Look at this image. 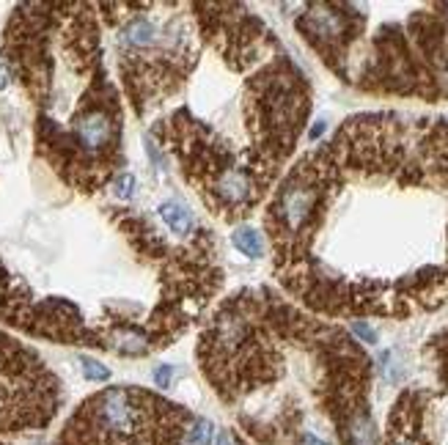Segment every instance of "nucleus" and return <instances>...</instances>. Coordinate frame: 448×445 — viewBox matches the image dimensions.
Segmentation results:
<instances>
[{
	"label": "nucleus",
	"instance_id": "nucleus-5",
	"mask_svg": "<svg viewBox=\"0 0 448 445\" xmlns=\"http://www.w3.org/2000/svg\"><path fill=\"white\" fill-rule=\"evenodd\" d=\"M157 25H154V20H149V17H135V20H129L127 25H124V31H121V41L127 44V47H135V50H146V47H154L157 44Z\"/></svg>",
	"mask_w": 448,
	"mask_h": 445
},
{
	"label": "nucleus",
	"instance_id": "nucleus-6",
	"mask_svg": "<svg viewBox=\"0 0 448 445\" xmlns=\"http://www.w3.org/2000/svg\"><path fill=\"white\" fill-rule=\"evenodd\" d=\"M160 215L162 220L168 222V228L173 231V234H179V237H185V234H190L192 228V212L182 204V201H165L160 206Z\"/></svg>",
	"mask_w": 448,
	"mask_h": 445
},
{
	"label": "nucleus",
	"instance_id": "nucleus-2",
	"mask_svg": "<svg viewBox=\"0 0 448 445\" xmlns=\"http://www.w3.org/2000/svg\"><path fill=\"white\" fill-rule=\"evenodd\" d=\"M116 135L119 129L105 110H86L74 119V138L86 154H99L107 146H116Z\"/></svg>",
	"mask_w": 448,
	"mask_h": 445
},
{
	"label": "nucleus",
	"instance_id": "nucleus-10",
	"mask_svg": "<svg viewBox=\"0 0 448 445\" xmlns=\"http://www.w3.org/2000/svg\"><path fill=\"white\" fill-rule=\"evenodd\" d=\"M113 190H116L119 198L129 201V198H132V190H135V176H132V173H121V176H116Z\"/></svg>",
	"mask_w": 448,
	"mask_h": 445
},
{
	"label": "nucleus",
	"instance_id": "nucleus-19",
	"mask_svg": "<svg viewBox=\"0 0 448 445\" xmlns=\"http://www.w3.org/2000/svg\"><path fill=\"white\" fill-rule=\"evenodd\" d=\"M0 445H8V443H0Z\"/></svg>",
	"mask_w": 448,
	"mask_h": 445
},
{
	"label": "nucleus",
	"instance_id": "nucleus-9",
	"mask_svg": "<svg viewBox=\"0 0 448 445\" xmlns=\"http://www.w3.org/2000/svg\"><path fill=\"white\" fill-rule=\"evenodd\" d=\"M80 363H83V374H86V380L91 382H105L110 377V371L99 363V360H91V357H80Z\"/></svg>",
	"mask_w": 448,
	"mask_h": 445
},
{
	"label": "nucleus",
	"instance_id": "nucleus-14",
	"mask_svg": "<svg viewBox=\"0 0 448 445\" xmlns=\"http://www.w3.org/2000/svg\"><path fill=\"white\" fill-rule=\"evenodd\" d=\"M388 445H418V443H416V440H410L407 434H402V432H396V434L390 437V443H388Z\"/></svg>",
	"mask_w": 448,
	"mask_h": 445
},
{
	"label": "nucleus",
	"instance_id": "nucleus-4",
	"mask_svg": "<svg viewBox=\"0 0 448 445\" xmlns=\"http://www.w3.org/2000/svg\"><path fill=\"white\" fill-rule=\"evenodd\" d=\"M212 190L225 204H242L251 195V179L242 168H225L223 173L212 182Z\"/></svg>",
	"mask_w": 448,
	"mask_h": 445
},
{
	"label": "nucleus",
	"instance_id": "nucleus-18",
	"mask_svg": "<svg viewBox=\"0 0 448 445\" xmlns=\"http://www.w3.org/2000/svg\"><path fill=\"white\" fill-rule=\"evenodd\" d=\"M446 11H448V3H446Z\"/></svg>",
	"mask_w": 448,
	"mask_h": 445
},
{
	"label": "nucleus",
	"instance_id": "nucleus-17",
	"mask_svg": "<svg viewBox=\"0 0 448 445\" xmlns=\"http://www.w3.org/2000/svg\"><path fill=\"white\" fill-rule=\"evenodd\" d=\"M215 445H237V443L231 440V434H228V432H220V437H218V443Z\"/></svg>",
	"mask_w": 448,
	"mask_h": 445
},
{
	"label": "nucleus",
	"instance_id": "nucleus-7",
	"mask_svg": "<svg viewBox=\"0 0 448 445\" xmlns=\"http://www.w3.org/2000/svg\"><path fill=\"white\" fill-rule=\"evenodd\" d=\"M234 248L242 251L245 255H251V258H261L264 255V239H261L256 228L242 225V228L234 231Z\"/></svg>",
	"mask_w": 448,
	"mask_h": 445
},
{
	"label": "nucleus",
	"instance_id": "nucleus-3",
	"mask_svg": "<svg viewBox=\"0 0 448 445\" xmlns=\"http://www.w3.org/2000/svg\"><path fill=\"white\" fill-rule=\"evenodd\" d=\"M314 206H317V190L311 185H303V182L294 185V182H289L286 187L281 190V195H278L275 212H278V218H281L286 231H300L308 222Z\"/></svg>",
	"mask_w": 448,
	"mask_h": 445
},
{
	"label": "nucleus",
	"instance_id": "nucleus-16",
	"mask_svg": "<svg viewBox=\"0 0 448 445\" xmlns=\"http://www.w3.org/2000/svg\"><path fill=\"white\" fill-rule=\"evenodd\" d=\"M8 80H11V74H8V69L0 64V88H6L8 86Z\"/></svg>",
	"mask_w": 448,
	"mask_h": 445
},
{
	"label": "nucleus",
	"instance_id": "nucleus-13",
	"mask_svg": "<svg viewBox=\"0 0 448 445\" xmlns=\"http://www.w3.org/2000/svg\"><path fill=\"white\" fill-rule=\"evenodd\" d=\"M300 445H330V443H327V440H322V437H317V434H311V432H308V434H303V437H300Z\"/></svg>",
	"mask_w": 448,
	"mask_h": 445
},
{
	"label": "nucleus",
	"instance_id": "nucleus-15",
	"mask_svg": "<svg viewBox=\"0 0 448 445\" xmlns=\"http://www.w3.org/2000/svg\"><path fill=\"white\" fill-rule=\"evenodd\" d=\"M324 127H327V124H324V121H317V124H314V129H311V132H308V138H311V140H317V138H319L322 132H324Z\"/></svg>",
	"mask_w": 448,
	"mask_h": 445
},
{
	"label": "nucleus",
	"instance_id": "nucleus-8",
	"mask_svg": "<svg viewBox=\"0 0 448 445\" xmlns=\"http://www.w3.org/2000/svg\"><path fill=\"white\" fill-rule=\"evenodd\" d=\"M215 426L206 418H192L190 429H187V445H212Z\"/></svg>",
	"mask_w": 448,
	"mask_h": 445
},
{
	"label": "nucleus",
	"instance_id": "nucleus-11",
	"mask_svg": "<svg viewBox=\"0 0 448 445\" xmlns=\"http://www.w3.org/2000/svg\"><path fill=\"white\" fill-rule=\"evenodd\" d=\"M353 330L366 341V344H377V330L374 327H369L366 321H353Z\"/></svg>",
	"mask_w": 448,
	"mask_h": 445
},
{
	"label": "nucleus",
	"instance_id": "nucleus-1",
	"mask_svg": "<svg viewBox=\"0 0 448 445\" xmlns=\"http://www.w3.org/2000/svg\"><path fill=\"white\" fill-rule=\"evenodd\" d=\"M58 387L33 352L0 336V432L44 429L58 410Z\"/></svg>",
	"mask_w": 448,
	"mask_h": 445
},
{
	"label": "nucleus",
	"instance_id": "nucleus-12",
	"mask_svg": "<svg viewBox=\"0 0 448 445\" xmlns=\"http://www.w3.org/2000/svg\"><path fill=\"white\" fill-rule=\"evenodd\" d=\"M173 380V368L171 366H160L157 371H154V382H157V387H168Z\"/></svg>",
	"mask_w": 448,
	"mask_h": 445
}]
</instances>
